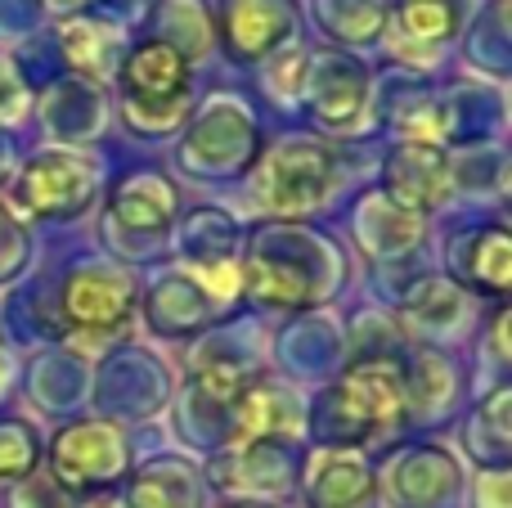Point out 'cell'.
Masks as SVG:
<instances>
[{
  "mask_svg": "<svg viewBox=\"0 0 512 508\" xmlns=\"http://www.w3.org/2000/svg\"><path fill=\"white\" fill-rule=\"evenodd\" d=\"M297 491L306 508H378V464L369 450L315 446L301 459Z\"/></svg>",
  "mask_w": 512,
  "mask_h": 508,
  "instance_id": "2e32d148",
  "label": "cell"
},
{
  "mask_svg": "<svg viewBox=\"0 0 512 508\" xmlns=\"http://www.w3.org/2000/svg\"><path fill=\"white\" fill-rule=\"evenodd\" d=\"M387 0H315V23L324 27V36L346 50H364L378 45L387 32Z\"/></svg>",
  "mask_w": 512,
  "mask_h": 508,
  "instance_id": "f1b7e54d",
  "label": "cell"
},
{
  "mask_svg": "<svg viewBox=\"0 0 512 508\" xmlns=\"http://www.w3.org/2000/svg\"><path fill=\"white\" fill-rule=\"evenodd\" d=\"M122 126L135 140H167L194 113V63L158 36L131 41L117 63Z\"/></svg>",
  "mask_w": 512,
  "mask_h": 508,
  "instance_id": "277c9868",
  "label": "cell"
},
{
  "mask_svg": "<svg viewBox=\"0 0 512 508\" xmlns=\"http://www.w3.org/2000/svg\"><path fill=\"white\" fill-rule=\"evenodd\" d=\"M382 194H391L400 207L432 221L445 203L454 198L450 189V149L427 140H391L378 162Z\"/></svg>",
  "mask_w": 512,
  "mask_h": 508,
  "instance_id": "9a60e30c",
  "label": "cell"
},
{
  "mask_svg": "<svg viewBox=\"0 0 512 508\" xmlns=\"http://www.w3.org/2000/svg\"><path fill=\"white\" fill-rule=\"evenodd\" d=\"M0 347H5V329H0Z\"/></svg>",
  "mask_w": 512,
  "mask_h": 508,
  "instance_id": "60d3db41",
  "label": "cell"
},
{
  "mask_svg": "<svg viewBox=\"0 0 512 508\" xmlns=\"http://www.w3.org/2000/svg\"><path fill=\"white\" fill-rule=\"evenodd\" d=\"M301 459H306L301 437H265V441H248V446H225L212 450L203 482L207 491L225 495V500L274 504L297 491Z\"/></svg>",
  "mask_w": 512,
  "mask_h": 508,
  "instance_id": "30bf717a",
  "label": "cell"
},
{
  "mask_svg": "<svg viewBox=\"0 0 512 508\" xmlns=\"http://www.w3.org/2000/svg\"><path fill=\"white\" fill-rule=\"evenodd\" d=\"M131 464H135V455H131V432H126V423L99 419V414H90V419L86 414L68 419L50 437L45 459H41V468L72 500L122 486Z\"/></svg>",
  "mask_w": 512,
  "mask_h": 508,
  "instance_id": "9c48e42d",
  "label": "cell"
},
{
  "mask_svg": "<svg viewBox=\"0 0 512 508\" xmlns=\"http://www.w3.org/2000/svg\"><path fill=\"white\" fill-rule=\"evenodd\" d=\"M72 508H126L122 504V495H113V491H99V495H81Z\"/></svg>",
  "mask_w": 512,
  "mask_h": 508,
  "instance_id": "74e56055",
  "label": "cell"
},
{
  "mask_svg": "<svg viewBox=\"0 0 512 508\" xmlns=\"http://www.w3.org/2000/svg\"><path fill=\"white\" fill-rule=\"evenodd\" d=\"M378 491H387L391 508H454L463 500V468L454 450L436 441H414L387 459Z\"/></svg>",
  "mask_w": 512,
  "mask_h": 508,
  "instance_id": "5bb4252c",
  "label": "cell"
},
{
  "mask_svg": "<svg viewBox=\"0 0 512 508\" xmlns=\"http://www.w3.org/2000/svg\"><path fill=\"white\" fill-rule=\"evenodd\" d=\"M59 54L72 68V77L81 81H104L117 77V63L126 54V27L122 18H104V14H68L59 23Z\"/></svg>",
  "mask_w": 512,
  "mask_h": 508,
  "instance_id": "d4e9b609",
  "label": "cell"
},
{
  "mask_svg": "<svg viewBox=\"0 0 512 508\" xmlns=\"http://www.w3.org/2000/svg\"><path fill=\"white\" fill-rule=\"evenodd\" d=\"M212 27L221 36L225 59H234L239 68H256L279 45L292 41L297 5L292 0H221V14Z\"/></svg>",
  "mask_w": 512,
  "mask_h": 508,
  "instance_id": "ffe728a7",
  "label": "cell"
},
{
  "mask_svg": "<svg viewBox=\"0 0 512 508\" xmlns=\"http://www.w3.org/2000/svg\"><path fill=\"white\" fill-rule=\"evenodd\" d=\"M230 508H274V504H261V500H234Z\"/></svg>",
  "mask_w": 512,
  "mask_h": 508,
  "instance_id": "ab89813d",
  "label": "cell"
},
{
  "mask_svg": "<svg viewBox=\"0 0 512 508\" xmlns=\"http://www.w3.org/2000/svg\"><path fill=\"white\" fill-rule=\"evenodd\" d=\"M243 302L256 311H315L346 284V257L310 221H261L239 252Z\"/></svg>",
  "mask_w": 512,
  "mask_h": 508,
  "instance_id": "6da1fadb",
  "label": "cell"
},
{
  "mask_svg": "<svg viewBox=\"0 0 512 508\" xmlns=\"http://www.w3.org/2000/svg\"><path fill=\"white\" fill-rule=\"evenodd\" d=\"M180 221V189L162 167H131L104 194V243L113 261L167 257Z\"/></svg>",
  "mask_w": 512,
  "mask_h": 508,
  "instance_id": "5b68a950",
  "label": "cell"
},
{
  "mask_svg": "<svg viewBox=\"0 0 512 508\" xmlns=\"http://www.w3.org/2000/svg\"><path fill=\"white\" fill-rule=\"evenodd\" d=\"M256 149H261V126H256L252 104L243 95L216 90L189 113L176 162L198 185H230L252 167Z\"/></svg>",
  "mask_w": 512,
  "mask_h": 508,
  "instance_id": "52a82bcc",
  "label": "cell"
},
{
  "mask_svg": "<svg viewBox=\"0 0 512 508\" xmlns=\"http://www.w3.org/2000/svg\"><path fill=\"white\" fill-rule=\"evenodd\" d=\"M396 324L405 333V342H423V347H450L477 320V297L463 293L450 275H436V270H423L405 284L396 302Z\"/></svg>",
  "mask_w": 512,
  "mask_h": 508,
  "instance_id": "7c38bea8",
  "label": "cell"
},
{
  "mask_svg": "<svg viewBox=\"0 0 512 508\" xmlns=\"http://www.w3.org/2000/svg\"><path fill=\"white\" fill-rule=\"evenodd\" d=\"M301 428H306V396L283 378L261 374L230 401L225 446H248V441L265 437H301Z\"/></svg>",
  "mask_w": 512,
  "mask_h": 508,
  "instance_id": "44dd1931",
  "label": "cell"
},
{
  "mask_svg": "<svg viewBox=\"0 0 512 508\" xmlns=\"http://www.w3.org/2000/svg\"><path fill=\"white\" fill-rule=\"evenodd\" d=\"M122 486L126 508H207L212 500L203 468L185 455H153L144 464H131Z\"/></svg>",
  "mask_w": 512,
  "mask_h": 508,
  "instance_id": "cb8c5ba5",
  "label": "cell"
},
{
  "mask_svg": "<svg viewBox=\"0 0 512 508\" xmlns=\"http://www.w3.org/2000/svg\"><path fill=\"white\" fill-rule=\"evenodd\" d=\"M351 234H355V248L373 266L391 270V266H405L409 257H418L427 248V216L400 207L382 189H364L351 212Z\"/></svg>",
  "mask_w": 512,
  "mask_h": 508,
  "instance_id": "ac0fdd59",
  "label": "cell"
},
{
  "mask_svg": "<svg viewBox=\"0 0 512 508\" xmlns=\"http://www.w3.org/2000/svg\"><path fill=\"white\" fill-rule=\"evenodd\" d=\"M409 428L400 360H346L315 396H306V428L315 446H387Z\"/></svg>",
  "mask_w": 512,
  "mask_h": 508,
  "instance_id": "7a4b0ae2",
  "label": "cell"
},
{
  "mask_svg": "<svg viewBox=\"0 0 512 508\" xmlns=\"http://www.w3.org/2000/svg\"><path fill=\"white\" fill-rule=\"evenodd\" d=\"M508 383L481 392V401L463 419V450L477 459V468H508L512 459V419H508Z\"/></svg>",
  "mask_w": 512,
  "mask_h": 508,
  "instance_id": "83f0119b",
  "label": "cell"
},
{
  "mask_svg": "<svg viewBox=\"0 0 512 508\" xmlns=\"http://www.w3.org/2000/svg\"><path fill=\"white\" fill-rule=\"evenodd\" d=\"M463 0H396L387 14L391 23V54L409 63V72H427L463 32Z\"/></svg>",
  "mask_w": 512,
  "mask_h": 508,
  "instance_id": "603a6c76",
  "label": "cell"
},
{
  "mask_svg": "<svg viewBox=\"0 0 512 508\" xmlns=\"http://www.w3.org/2000/svg\"><path fill=\"white\" fill-rule=\"evenodd\" d=\"M346 185V144L315 131H288L256 149L243 171L248 207L265 221H310Z\"/></svg>",
  "mask_w": 512,
  "mask_h": 508,
  "instance_id": "3957f363",
  "label": "cell"
},
{
  "mask_svg": "<svg viewBox=\"0 0 512 508\" xmlns=\"http://www.w3.org/2000/svg\"><path fill=\"white\" fill-rule=\"evenodd\" d=\"M153 5V23H158V41H167L171 50H180L189 63L207 59V50H212V14H207L198 0H149Z\"/></svg>",
  "mask_w": 512,
  "mask_h": 508,
  "instance_id": "f546056e",
  "label": "cell"
},
{
  "mask_svg": "<svg viewBox=\"0 0 512 508\" xmlns=\"http://www.w3.org/2000/svg\"><path fill=\"white\" fill-rule=\"evenodd\" d=\"M72 504L77 500H72L45 468H36V473L23 477L18 486H9V508H72Z\"/></svg>",
  "mask_w": 512,
  "mask_h": 508,
  "instance_id": "e575fe53",
  "label": "cell"
},
{
  "mask_svg": "<svg viewBox=\"0 0 512 508\" xmlns=\"http://www.w3.org/2000/svg\"><path fill=\"white\" fill-rule=\"evenodd\" d=\"M140 306H144V324L149 333L158 338H198L207 333L212 324H221L225 311L185 266H171V270H158L149 288H140Z\"/></svg>",
  "mask_w": 512,
  "mask_h": 508,
  "instance_id": "d6986e66",
  "label": "cell"
},
{
  "mask_svg": "<svg viewBox=\"0 0 512 508\" xmlns=\"http://www.w3.org/2000/svg\"><path fill=\"white\" fill-rule=\"evenodd\" d=\"M32 230H27V221L14 212V203L9 198H0V288L18 284V279L27 275V266H32Z\"/></svg>",
  "mask_w": 512,
  "mask_h": 508,
  "instance_id": "d6a6232c",
  "label": "cell"
},
{
  "mask_svg": "<svg viewBox=\"0 0 512 508\" xmlns=\"http://www.w3.org/2000/svg\"><path fill=\"white\" fill-rule=\"evenodd\" d=\"M41 117L45 131L63 144V149H77V144H90L108 122V104L104 90L95 81L81 77H59L50 90L41 95Z\"/></svg>",
  "mask_w": 512,
  "mask_h": 508,
  "instance_id": "4316f807",
  "label": "cell"
},
{
  "mask_svg": "<svg viewBox=\"0 0 512 508\" xmlns=\"http://www.w3.org/2000/svg\"><path fill=\"white\" fill-rule=\"evenodd\" d=\"M14 180V149H9V140L0 135V185H9Z\"/></svg>",
  "mask_w": 512,
  "mask_h": 508,
  "instance_id": "f35d334b",
  "label": "cell"
},
{
  "mask_svg": "<svg viewBox=\"0 0 512 508\" xmlns=\"http://www.w3.org/2000/svg\"><path fill=\"white\" fill-rule=\"evenodd\" d=\"M261 68V95L274 113H297L301 95H306V68H310V50L297 41L279 45L270 59L256 63Z\"/></svg>",
  "mask_w": 512,
  "mask_h": 508,
  "instance_id": "4dcf8cb0",
  "label": "cell"
},
{
  "mask_svg": "<svg viewBox=\"0 0 512 508\" xmlns=\"http://www.w3.org/2000/svg\"><path fill=\"white\" fill-rule=\"evenodd\" d=\"M477 360H481V365H490L499 378H504V369H508V302H495L490 320L481 324V333H477Z\"/></svg>",
  "mask_w": 512,
  "mask_h": 508,
  "instance_id": "d590c367",
  "label": "cell"
},
{
  "mask_svg": "<svg viewBox=\"0 0 512 508\" xmlns=\"http://www.w3.org/2000/svg\"><path fill=\"white\" fill-rule=\"evenodd\" d=\"M369 99H373V77L355 54H346V50L310 54L301 108L310 113V122L319 131H328V135L369 131Z\"/></svg>",
  "mask_w": 512,
  "mask_h": 508,
  "instance_id": "8fae6325",
  "label": "cell"
},
{
  "mask_svg": "<svg viewBox=\"0 0 512 508\" xmlns=\"http://www.w3.org/2000/svg\"><path fill=\"white\" fill-rule=\"evenodd\" d=\"M400 383H405V405H409V428H432L459 405L463 396V374L459 356L450 347H423L409 342L400 351Z\"/></svg>",
  "mask_w": 512,
  "mask_h": 508,
  "instance_id": "7402d4cb",
  "label": "cell"
},
{
  "mask_svg": "<svg viewBox=\"0 0 512 508\" xmlns=\"http://www.w3.org/2000/svg\"><path fill=\"white\" fill-rule=\"evenodd\" d=\"M450 279L477 302H508L512 288V234L504 216L477 221L450 239Z\"/></svg>",
  "mask_w": 512,
  "mask_h": 508,
  "instance_id": "e0dca14e",
  "label": "cell"
},
{
  "mask_svg": "<svg viewBox=\"0 0 512 508\" xmlns=\"http://www.w3.org/2000/svg\"><path fill=\"white\" fill-rule=\"evenodd\" d=\"M176 252H180V266L189 270H216V266H239V252H243V225L234 221V212L225 207H189L180 212L176 230Z\"/></svg>",
  "mask_w": 512,
  "mask_h": 508,
  "instance_id": "484cf974",
  "label": "cell"
},
{
  "mask_svg": "<svg viewBox=\"0 0 512 508\" xmlns=\"http://www.w3.org/2000/svg\"><path fill=\"white\" fill-rule=\"evenodd\" d=\"M45 459V441L41 432L27 419L5 414L0 419V486H18L23 477H32Z\"/></svg>",
  "mask_w": 512,
  "mask_h": 508,
  "instance_id": "1f68e13d",
  "label": "cell"
},
{
  "mask_svg": "<svg viewBox=\"0 0 512 508\" xmlns=\"http://www.w3.org/2000/svg\"><path fill=\"white\" fill-rule=\"evenodd\" d=\"M135 311H140V279L108 252L77 257L54 284V315L63 324V338H117L135 324Z\"/></svg>",
  "mask_w": 512,
  "mask_h": 508,
  "instance_id": "8992f818",
  "label": "cell"
},
{
  "mask_svg": "<svg viewBox=\"0 0 512 508\" xmlns=\"http://www.w3.org/2000/svg\"><path fill=\"white\" fill-rule=\"evenodd\" d=\"M265 347H270L265 324L225 315L221 324L198 333V342L189 347V378L216 387V392H239L265 374Z\"/></svg>",
  "mask_w": 512,
  "mask_h": 508,
  "instance_id": "4fadbf2b",
  "label": "cell"
},
{
  "mask_svg": "<svg viewBox=\"0 0 512 508\" xmlns=\"http://www.w3.org/2000/svg\"><path fill=\"white\" fill-rule=\"evenodd\" d=\"M99 198H104V158L95 149L50 144L14 171V212L32 221H86Z\"/></svg>",
  "mask_w": 512,
  "mask_h": 508,
  "instance_id": "ba28073f",
  "label": "cell"
},
{
  "mask_svg": "<svg viewBox=\"0 0 512 508\" xmlns=\"http://www.w3.org/2000/svg\"><path fill=\"white\" fill-rule=\"evenodd\" d=\"M472 508H508V468H481L472 477Z\"/></svg>",
  "mask_w": 512,
  "mask_h": 508,
  "instance_id": "8d00e7d4",
  "label": "cell"
},
{
  "mask_svg": "<svg viewBox=\"0 0 512 508\" xmlns=\"http://www.w3.org/2000/svg\"><path fill=\"white\" fill-rule=\"evenodd\" d=\"M32 104H36V90L27 81V72L18 68L14 54L0 50V131L23 126L32 117Z\"/></svg>",
  "mask_w": 512,
  "mask_h": 508,
  "instance_id": "836d02e7",
  "label": "cell"
}]
</instances>
